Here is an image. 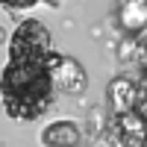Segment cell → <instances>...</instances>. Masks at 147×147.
<instances>
[{
    "instance_id": "obj_3",
    "label": "cell",
    "mask_w": 147,
    "mask_h": 147,
    "mask_svg": "<svg viewBox=\"0 0 147 147\" xmlns=\"http://www.w3.org/2000/svg\"><path fill=\"white\" fill-rule=\"evenodd\" d=\"M53 85H56L59 94L77 97V94H82L85 88H88V74H85V68L77 62V59L59 56L53 62Z\"/></svg>"
},
{
    "instance_id": "obj_11",
    "label": "cell",
    "mask_w": 147,
    "mask_h": 147,
    "mask_svg": "<svg viewBox=\"0 0 147 147\" xmlns=\"http://www.w3.org/2000/svg\"><path fill=\"white\" fill-rule=\"evenodd\" d=\"M6 41H9V35H6V30H3V27H0V44H6Z\"/></svg>"
},
{
    "instance_id": "obj_6",
    "label": "cell",
    "mask_w": 147,
    "mask_h": 147,
    "mask_svg": "<svg viewBox=\"0 0 147 147\" xmlns=\"http://www.w3.org/2000/svg\"><path fill=\"white\" fill-rule=\"evenodd\" d=\"M121 24H124V30L132 32V35H138L141 30H147V0H124Z\"/></svg>"
},
{
    "instance_id": "obj_4",
    "label": "cell",
    "mask_w": 147,
    "mask_h": 147,
    "mask_svg": "<svg viewBox=\"0 0 147 147\" xmlns=\"http://www.w3.org/2000/svg\"><path fill=\"white\" fill-rule=\"evenodd\" d=\"M38 141H41V147H80L82 132L74 121H53L41 129Z\"/></svg>"
},
{
    "instance_id": "obj_10",
    "label": "cell",
    "mask_w": 147,
    "mask_h": 147,
    "mask_svg": "<svg viewBox=\"0 0 147 147\" xmlns=\"http://www.w3.org/2000/svg\"><path fill=\"white\" fill-rule=\"evenodd\" d=\"M138 91L147 97V71H144V77H141V85H138Z\"/></svg>"
},
{
    "instance_id": "obj_8",
    "label": "cell",
    "mask_w": 147,
    "mask_h": 147,
    "mask_svg": "<svg viewBox=\"0 0 147 147\" xmlns=\"http://www.w3.org/2000/svg\"><path fill=\"white\" fill-rule=\"evenodd\" d=\"M136 115H138L144 124H147V97H144V94L138 97V103H136Z\"/></svg>"
},
{
    "instance_id": "obj_1",
    "label": "cell",
    "mask_w": 147,
    "mask_h": 147,
    "mask_svg": "<svg viewBox=\"0 0 147 147\" xmlns=\"http://www.w3.org/2000/svg\"><path fill=\"white\" fill-rule=\"evenodd\" d=\"M59 53L30 56V53H9L6 68L0 71V97L6 115L15 121H35L41 118L56 100L53 85V62Z\"/></svg>"
},
{
    "instance_id": "obj_12",
    "label": "cell",
    "mask_w": 147,
    "mask_h": 147,
    "mask_svg": "<svg viewBox=\"0 0 147 147\" xmlns=\"http://www.w3.org/2000/svg\"><path fill=\"white\" fill-rule=\"evenodd\" d=\"M47 3H50V6H59V3H62V0H47Z\"/></svg>"
},
{
    "instance_id": "obj_2",
    "label": "cell",
    "mask_w": 147,
    "mask_h": 147,
    "mask_svg": "<svg viewBox=\"0 0 147 147\" xmlns=\"http://www.w3.org/2000/svg\"><path fill=\"white\" fill-rule=\"evenodd\" d=\"M9 53H30V56H47L53 53V41H50V30L41 21L27 18L21 21L15 32L9 35Z\"/></svg>"
},
{
    "instance_id": "obj_7",
    "label": "cell",
    "mask_w": 147,
    "mask_h": 147,
    "mask_svg": "<svg viewBox=\"0 0 147 147\" xmlns=\"http://www.w3.org/2000/svg\"><path fill=\"white\" fill-rule=\"evenodd\" d=\"M38 0H0V6L9 12H21V9H32Z\"/></svg>"
},
{
    "instance_id": "obj_5",
    "label": "cell",
    "mask_w": 147,
    "mask_h": 147,
    "mask_svg": "<svg viewBox=\"0 0 147 147\" xmlns=\"http://www.w3.org/2000/svg\"><path fill=\"white\" fill-rule=\"evenodd\" d=\"M109 106L115 109V115H127V112H136V103H138V97H141V91H138V85L132 82V80H127V77H118V80H112L109 82Z\"/></svg>"
},
{
    "instance_id": "obj_9",
    "label": "cell",
    "mask_w": 147,
    "mask_h": 147,
    "mask_svg": "<svg viewBox=\"0 0 147 147\" xmlns=\"http://www.w3.org/2000/svg\"><path fill=\"white\" fill-rule=\"evenodd\" d=\"M138 47H141V53L147 56V30H141V32H138Z\"/></svg>"
}]
</instances>
